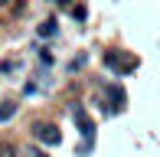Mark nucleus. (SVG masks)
Returning a JSON list of instances; mask_svg holds the SVG:
<instances>
[{"mask_svg": "<svg viewBox=\"0 0 160 157\" xmlns=\"http://www.w3.org/2000/svg\"><path fill=\"white\" fill-rule=\"evenodd\" d=\"M72 118H75L78 134L85 138V144H78V154H88L92 144H95V121L88 118V111H85V108H78V105H72Z\"/></svg>", "mask_w": 160, "mask_h": 157, "instance_id": "f257e3e1", "label": "nucleus"}, {"mask_svg": "<svg viewBox=\"0 0 160 157\" xmlns=\"http://www.w3.org/2000/svg\"><path fill=\"white\" fill-rule=\"evenodd\" d=\"M105 69H111L114 75H131L137 69V59L124 49H108L105 53Z\"/></svg>", "mask_w": 160, "mask_h": 157, "instance_id": "f03ea898", "label": "nucleus"}, {"mask_svg": "<svg viewBox=\"0 0 160 157\" xmlns=\"http://www.w3.org/2000/svg\"><path fill=\"white\" fill-rule=\"evenodd\" d=\"M33 138L39 141V144H46V147H56L62 141V134H59V128H56L52 121H36L33 124Z\"/></svg>", "mask_w": 160, "mask_h": 157, "instance_id": "7ed1b4c3", "label": "nucleus"}, {"mask_svg": "<svg viewBox=\"0 0 160 157\" xmlns=\"http://www.w3.org/2000/svg\"><path fill=\"white\" fill-rule=\"evenodd\" d=\"M105 95L111 98V105H105V108H101L105 115H118V111H124V102H128V98H124V89H121L118 82L105 85Z\"/></svg>", "mask_w": 160, "mask_h": 157, "instance_id": "20e7f679", "label": "nucleus"}, {"mask_svg": "<svg viewBox=\"0 0 160 157\" xmlns=\"http://www.w3.org/2000/svg\"><path fill=\"white\" fill-rule=\"evenodd\" d=\"M56 33H59V23H56V20H42V23H39V36L42 39L56 36Z\"/></svg>", "mask_w": 160, "mask_h": 157, "instance_id": "39448f33", "label": "nucleus"}, {"mask_svg": "<svg viewBox=\"0 0 160 157\" xmlns=\"http://www.w3.org/2000/svg\"><path fill=\"white\" fill-rule=\"evenodd\" d=\"M13 115H17V105H13V102H7L3 108H0V124H3V121H10Z\"/></svg>", "mask_w": 160, "mask_h": 157, "instance_id": "423d86ee", "label": "nucleus"}, {"mask_svg": "<svg viewBox=\"0 0 160 157\" xmlns=\"http://www.w3.org/2000/svg\"><path fill=\"white\" fill-rule=\"evenodd\" d=\"M85 62H88V56L82 53V56H78V59H72V62H69V69H72V72H75V69H82V66H85Z\"/></svg>", "mask_w": 160, "mask_h": 157, "instance_id": "0eeeda50", "label": "nucleus"}, {"mask_svg": "<svg viewBox=\"0 0 160 157\" xmlns=\"http://www.w3.org/2000/svg\"><path fill=\"white\" fill-rule=\"evenodd\" d=\"M39 59H42V66H52V56H49L46 49H39Z\"/></svg>", "mask_w": 160, "mask_h": 157, "instance_id": "6e6552de", "label": "nucleus"}, {"mask_svg": "<svg viewBox=\"0 0 160 157\" xmlns=\"http://www.w3.org/2000/svg\"><path fill=\"white\" fill-rule=\"evenodd\" d=\"M72 17H75V20H85L88 13H85V7H75V10H72Z\"/></svg>", "mask_w": 160, "mask_h": 157, "instance_id": "1a4fd4ad", "label": "nucleus"}, {"mask_svg": "<svg viewBox=\"0 0 160 157\" xmlns=\"http://www.w3.org/2000/svg\"><path fill=\"white\" fill-rule=\"evenodd\" d=\"M30 157H49L46 151H36V147H33V151H30Z\"/></svg>", "mask_w": 160, "mask_h": 157, "instance_id": "9d476101", "label": "nucleus"}, {"mask_svg": "<svg viewBox=\"0 0 160 157\" xmlns=\"http://www.w3.org/2000/svg\"><path fill=\"white\" fill-rule=\"evenodd\" d=\"M0 157H13V151H10V147H3V151H0Z\"/></svg>", "mask_w": 160, "mask_h": 157, "instance_id": "9b49d317", "label": "nucleus"}, {"mask_svg": "<svg viewBox=\"0 0 160 157\" xmlns=\"http://www.w3.org/2000/svg\"><path fill=\"white\" fill-rule=\"evenodd\" d=\"M56 3H59V7H65V3H69V0H56Z\"/></svg>", "mask_w": 160, "mask_h": 157, "instance_id": "f8f14e48", "label": "nucleus"}, {"mask_svg": "<svg viewBox=\"0 0 160 157\" xmlns=\"http://www.w3.org/2000/svg\"><path fill=\"white\" fill-rule=\"evenodd\" d=\"M3 3H7V0H0V7H3Z\"/></svg>", "mask_w": 160, "mask_h": 157, "instance_id": "ddd939ff", "label": "nucleus"}]
</instances>
